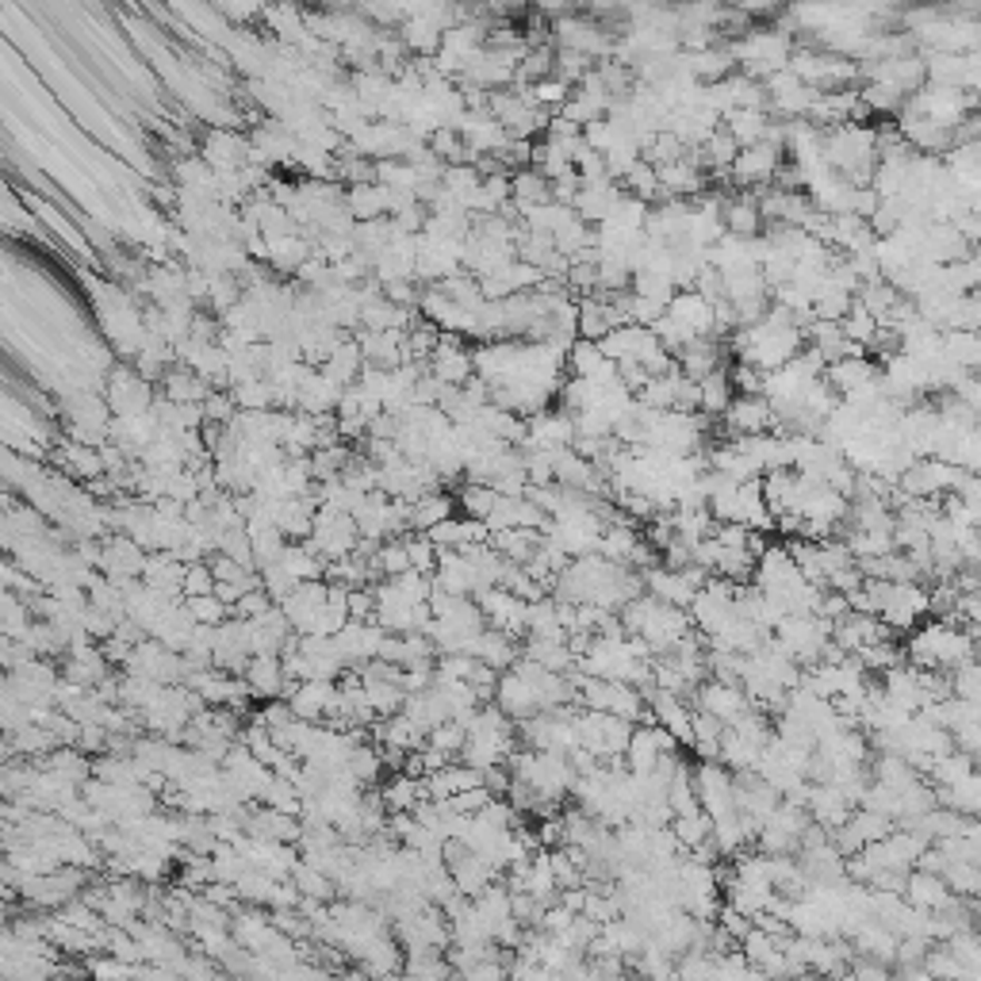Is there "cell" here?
Here are the masks:
<instances>
[{
  "instance_id": "6da1fadb",
  "label": "cell",
  "mask_w": 981,
  "mask_h": 981,
  "mask_svg": "<svg viewBox=\"0 0 981 981\" xmlns=\"http://www.w3.org/2000/svg\"><path fill=\"white\" fill-rule=\"evenodd\" d=\"M621 625L629 637H645L656 656L671 653L679 640L694 632V618L683 606H671L656 595H637L621 606Z\"/></svg>"
},
{
  "instance_id": "7a4b0ae2",
  "label": "cell",
  "mask_w": 981,
  "mask_h": 981,
  "mask_svg": "<svg viewBox=\"0 0 981 981\" xmlns=\"http://www.w3.org/2000/svg\"><path fill=\"white\" fill-rule=\"evenodd\" d=\"M824 161L836 173H844L851 185H871L879 169V127L866 124H840L824 131Z\"/></svg>"
},
{
  "instance_id": "3957f363",
  "label": "cell",
  "mask_w": 981,
  "mask_h": 981,
  "mask_svg": "<svg viewBox=\"0 0 981 981\" xmlns=\"http://www.w3.org/2000/svg\"><path fill=\"white\" fill-rule=\"evenodd\" d=\"M728 50H733L736 58V69H744V73L763 81V77L778 73V69H789V58H794L797 42L794 35L778 28V23H771V28L767 23H752L748 31L728 42Z\"/></svg>"
},
{
  "instance_id": "277c9868",
  "label": "cell",
  "mask_w": 981,
  "mask_h": 981,
  "mask_svg": "<svg viewBox=\"0 0 981 981\" xmlns=\"http://www.w3.org/2000/svg\"><path fill=\"white\" fill-rule=\"evenodd\" d=\"M905 656L913 659L916 667H928V671H951V667H962L974 656V640H970V632H962L959 625L951 621H928L920 625V629H913Z\"/></svg>"
},
{
  "instance_id": "5b68a950",
  "label": "cell",
  "mask_w": 981,
  "mask_h": 981,
  "mask_svg": "<svg viewBox=\"0 0 981 981\" xmlns=\"http://www.w3.org/2000/svg\"><path fill=\"white\" fill-rule=\"evenodd\" d=\"M576 728H579V744L587 752H595L602 763H618L625 759V748H629L632 736V720H625L618 714H606V709H576Z\"/></svg>"
},
{
  "instance_id": "8992f818",
  "label": "cell",
  "mask_w": 981,
  "mask_h": 981,
  "mask_svg": "<svg viewBox=\"0 0 981 981\" xmlns=\"http://www.w3.org/2000/svg\"><path fill=\"white\" fill-rule=\"evenodd\" d=\"M104 399H108L111 414H143L154 406V384L143 376V372L135 369V364H119V369L108 372V380H104Z\"/></svg>"
},
{
  "instance_id": "52a82bcc",
  "label": "cell",
  "mask_w": 981,
  "mask_h": 981,
  "mask_svg": "<svg viewBox=\"0 0 981 981\" xmlns=\"http://www.w3.org/2000/svg\"><path fill=\"white\" fill-rule=\"evenodd\" d=\"M311 541H315V549L323 552L326 560H342V557H350V552L357 549L361 526H357V518L345 514V510L318 507L315 529H311Z\"/></svg>"
},
{
  "instance_id": "ba28073f",
  "label": "cell",
  "mask_w": 981,
  "mask_h": 981,
  "mask_svg": "<svg viewBox=\"0 0 981 981\" xmlns=\"http://www.w3.org/2000/svg\"><path fill=\"white\" fill-rule=\"evenodd\" d=\"M671 752H679V740H675L664 725H656L653 720V725L632 728L629 748H625V767H629L632 775H656L664 755H671Z\"/></svg>"
},
{
  "instance_id": "9c48e42d",
  "label": "cell",
  "mask_w": 981,
  "mask_h": 981,
  "mask_svg": "<svg viewBox=\"0 0 981 981\" xmlns=\"http://www.w3.org/2000/svg\"><path fill=\"white\" fill-rule=\"evenodd\" d=\"M472 598L480 602L488 625H494V629H507V632H514V637L526 640V625H529V602H526V598H518L514 590H507V587H483V590H475Z\"/></svg>"
},
{
  "instance_id": "30bf717a",
  "label": "cell",
  "mask_w": 981,
  "mask_h": 981,
  "mask_svg": "<svg viewBox=\"0 0 981 981\" xmlns=\"http://www.w3.org/2000/svg\"><path fill=\"white\" fill-rule=\"evenodd\" d=\"M698 709H706V714L720 717L725 725H733V720H740L748 709H755V702L748 698V690L740 687V683H725V679H702L698 683Z\"/></svg>"
},
{
  "instance_id": "8fae6325",
  "label": "cell",
  "mask_w": 981,
  "mask_h": 981,
  "mask_svg": "<svg viewBox=\"0 0 981 981\" xmlns=\"http://www.w3.org/2000/svg\"><path fill=\"white\" fill-rule=\"evenodd\" d=\"M728 438H748V433H767L775 430V406L767 395H740L728 403V411L720 414Z\"/></svg>"
},
{
  "instance_id": "7c38bea8",
  "label": "cell",
  "mask_w": 981,
  "mask_h": 981,
  "mask_svg": "<svg viewBox=\"0 0 981 981\" xmlns=\"http://www.w3.org/2000/svg\"><path fill=\"white\" fill-rule=\"evenodd\" d=\"M430 372L441 380V384H468L475 376V357L472 345H464L460 334H441L438 350L430 357Z\"/></svg>"
},
{
  "instance_id": "4fadbf2b",
  "label": "cell",
  "mask_w": 981,
  "mask_h": 981,
  "mask_svg": "<svg viewBox=\"0 0 981 981\" xmlns=\"http://www.w3.org/2000/svg\"><path fill=\"white\" fill-rule=\"evenodd\" d=\"M199 154H204L215 173L242 169L249 161V135L234 131V127H212V131H204Z\"/></svg>"
},
{
  "instance_id": "5bb4252c",
  "label": "cell",
  "mask_w": 981,
  "mask_h": 981,
  "mask_svg": "<svg viewBox=\"0 0 981 981\" xmlns=\"http://www.w3.org/2000/svg\"><path fill=\"white\" fill-rule=\"evenodd\" d=\"M326 602H330V583H323V579H303V583L281 602V610H284V618L292 621L295 632H311Z\"/></svg>"
},
{
  "instance_id": "9a60e30c",
  "label": "cell",
  "mask_w": 981,
  "mask_h": 981,
  "mask_svg": "<svg viewBox=\"0 0 981 981\" xmlns=\"http://www.w3.org/2000/svg\"><path fill=\"white\" fill-rule=\"evenodd\" d=\"M146 557H150V552H146L131 533H108L104 537V568L100 571L111 579H143Z\"/></svg>"
},
{
  "instance_id": "2e32d148",
  "label": "cell",
  "mask_w": 981,
  "mask_h": 981,
  "mask_svg": "<svg viewBox=\"0 0 981 981\" xmlns=\"http://www.w3.org/2000/svg\"><path fill=\"white\" fill-rule=\"evenodd\" d=\"M905 901L913 909H920V913H948V909H954V890L943 874L920 866V871H909Z\"/></svg>"
},
{
  "instance_id": "e0dca14e",
  "label": "cell",
  "mask_w": 981,
  "mask_h": 981,
  "mask_svg": "<svg viewBox=\"0 0 981 981\" xmlns=\"http://www.w3.org/2000/svg\"><path fill=\"white\" fill-rule=\"evenodd\" d=\"M480 664L494 667V671H510V667L522 659V637H514V632L507 629H494V625H488V629L480 632V637L472 640V648H468Z\"/></svg>"
},
{
  "instance_id": "ac0fdd59",
  "label": "cell",
  "mask_w": 981,
  "mask_h": 981,
  "mask_svg": "<svg viewBox=\"0 0 981 981\" xmlns=\"http://www.w3.org/2000/svg\"><path fill=\"white\" fill-rule=\"evenodd\" d=\"M879 376H882V372H879V361L866 357V353H847V357L832 361L828 369H824V380H828V384L836 388L840 399L855 395L859 388L874 384V380H879Z\"/></svg>"
},
{
  "instance_id": "d6986e66",
  "label": "cell",
  "mask_w": 981,
  "mask_h": 981,
  "mask_svg": "<svg viewBox=\"0 0 981 981\" xmlns=\"http://www.w3.org/2000/svg\"><path fill=\"white\" fill-rule=\"evenodd\" d=\"M545 526H549V514H545L529 494H514V499L502 494L499 507H494L488 518L491 533H499V529H545Z\"/></svg>"
},
{
  "instance_id": "ffe728a7",
  "label": "cell",
  "mask_w": 981,
  "mask_h": 981,
  "mask_svg": "<svg viewBox=\"0 0 981 981\" xmlns=\"http://www.w3.org/2000/svg\"><path fill=\"white\" fill-rule=\"evenodd\" d=\"M337 698V679H303L300 687H295L288 698L292 714L303 717V720H326L330 706H334Z\"/></svg>"
},
{
  "instance_id": "44dd1931",
  "label": "cell",
  "mask_w": 981,
  "mask_h": 981,
  "mask_svg": "<svg viewBox=\"0 0 981 981\" xmlns=\"http://www.w3.org/2000/svg\"><path fill=\"white\" fill-rule=\"evenodd\" d=\"M430 541L438 545V549H468V545L491 541V529H488V522H480V518H468V514L457 518L453 514L430 529Z\"/></svg>"
},
{
  "instance_id": "7402d4cb",
  "label": "cell",
  "mask_w": 981,
  "mask_h": 981,
  "mask_svg": "<svg viewBox=\"0 0 981 981\" xmlns=\"http://www.w3.org/2000/svg\"><path fill=\"white\" fill-rule=\"evenodd\" d=\"M345 388L337 380H330L323 369H315L307 380L300 384V406L295 411L307 414H337V403H342Z\"/></svg>"
},
{
  "instance_id": "603a6c76",
  "label": "cell",
  "mask_w": 981,
  "mask_h": 981,
  "mask_svg": "<svg viewBox=\"0 0 981 981\" xmlns=\"http://www.w3.org/2000/svg\"><path fill=\"white\" fill-rule=\"evenodd\" d=\"M472 786H483V771H475L472 763H449V767L433 771L430 778H425V794L438 797V802H449V797L464 794V789Z\"/></svg>"
},
{
  "instance_id": "cb8c5ba5",
  "label": "cell",
  "mask_w": 981,
  "mask_h": 981,
  "mask_svg": "<svg viewBox=\"0 0 981 981\" xmlns=\"http://www.w3.org/2000/svg\"><path fill=\"white\" fill-rule=\"evenodd\" d=\"M246 679L254 687V698H284V683H288V671H284V659L273 653H257L246 667Z\"/></svg>"
},
{
  "instance_id": "d4e9b609",
  "label": "cell",
  "mask_w": 981,
  "mask_h": 981,
  "mask_svg": "<svg viewBox=\"0 0 981 981\" xmlns=\"http://www.w3.org/2000/svg\"><path fill=\"white\" fill-rule=\"evenodd\" d=\"M720 127H725L740 146H755V143H763V138H771L775 116H771L767 108H733L725 119H720Z\"/></svg>"
},
{
  "instance_id": "484cf974",
  "label": "cell",
  "mask_w": 981,
  "mask_h": 981,
  "mask_svg": "<svg viewBox=\"0 0 981 981\" xmlns=\"http://www.w3.org/2000/svg\"><path fill=\"white\" fill-rule=\"evenodd\" d=\"M403 714L414 720V725L422 728V733H430V728H438L441 720H449L453 717V709H449V702H445V694L438 690V683H433V687H425V690H414V694H406V706H403Z\"/></svg>"
},
{
  "instance_id": "4316f807",
  "label": "cell",
  "mask_w": 981,
  "mask_h": 981,
  "mask_svg": "<svg viewBox=\"0 0 981 981\" xmlns=\"http://www.w3.org/2000/svg\"><path fill=\"white\" fill-rule=\"evenodd\" d=\"M675 357H679L683 376L702 380V376H709V372L725 364V350H720V345H717V337H694V342L683 345V350L675 353Z\"/></svg>"
},
{
  "instance_id": "83f0119b",
  "label": "cell",
  "mask_w": 981,
  "mask_h": 981,
  "mask_svg": "<svg viewBox=\"0 0 981 981\" xmlns=\"http://www.w3.org/2000/svg\"><path fill=\"white\" fill-rule=\"evenodd\" d=\"M364 364H369V357H364L361 342H357V337H345V342L326 357L323 372L330 380H337L342 388H350V384H357V380H361Z\"/></svg>"
},
{
  "instance_id": "f1b7e54d",
  "label": "cell",
  "mask_w": 981,
  "mask_h": 981,
  "mask_svg": "<svg viewBox=\"0 0 981 981\" xmlns=\"http://www.w3.org/2000/svg\"><path fill=\"white\" fill-rule=\"evenodd\" d=\"M453 510H457V494L425 491L422 499L411 502V533H430L438 522L453 518Z\"/></svg>"
},
{
  "instance_id": "f546056e",
  "label": "cell",
  "mask_w": 981,
  "mask_h": 981,
  "mask_svg": "<svg viewBox=\"0 0 981 981\" xmlns=\"http://www.w3.org/2000/svg\"><path fill=\"white\" fill-rule=\"evenodd\" d=\"M698 388H702V414H709V419H720V414L728 411V403L736 399L733 372H728L725 364L709 372V376H702Z\"/></svg>"
},
{
  "instance_id": "4dcf8cb0",
  "label": "cell",
  "mask_w": 981,
  "mask_h": 981,
  "mask_svg": "<svg viewBox=\"0 0 981 981\" xmlns=\"http://www.w3.org/2000/svg\"><path fill=\"white\" fill-rule=\"evenodd\" d=\"M491 545L507 560L526 563L545 545V529H499V533H491Z\"/></svg>"
},
{
  "instance_id": "1f68e13d",
  "label": "cell",
  "mask_w": 981,
  "mask_h": 981,
  "mask_svg": "<svg viewBox=\"0 0 981 981\" xmlns=\"http://www.w3.org/2000/svg\"><path fill=\"white\" fill-rule=\"evenodd\" d=\"M618 185H621L629 196L645 199V204H659V199H667L664 185H659V169H656V165L648 161V158H640L637 165H632V169L625 173Z\"/></svg>"
},
{
  "instance_id": "d6a6232c",
  "label": "cell",
  "mask_w": 981,
  "mask_h": 981,
  "mask_svg": "<svg viewBox=\"0 0 981 981\" xmlns=\"http://www.w3.org/2000/svg\"><path fill=\"white\" fill-rule=\"evenodd\" d=\"M499 499L502 494L491 488V483H472V480H464L457 488V510L460 514H468V518H480V522H488L491 518V510L499 507Z\"/></svg>"
},
{
  "instance_id": "836d02e7",
  "label": "cell",
  "mask_w": 981,
  "mask_h": 981,
  "mask_svg": "<svg viewBox=\"0 0 981 981\" xmlns=\"http://www.w3.org/2000/svg\"><path fill=\"white\" fill-rule=\"evenodd\" d=\"M863 104L866 108H871V116L879 119V116H897L901 108H905V100H909V92L905 89H897V85H890V81H863Z\"/></svg>"
},
{
  "instance_id": "e575fe53",
  "label": "cell",
  "mask_w": 981,
  "mask_h": 981,
  "mask_svg": "<svg viewBox=\"0 0 981 981\" xmlns=\"http://www.w3.org/2000/svg\"><path fill=\"white\" fill-rule=\"evenodd\" d=\"M840 326H844V334L851 337V342L855 345H871L874 342V334H879V330L885 326L879 315H874L871 307H863V303H859V295H855V303H851V311L844 318H840Z\"/></svg>"
},
{
  "instance_id": "d590c367",
  "label": "cell",
  "mask_w": 981,
  "mask_h": 981,
  "mask_svg": "<svg viewBox=\"0 0 981 981\" xmlns=\"http://www.w3.org/2000/svg\"><path fill=\"white\" fill-rule=\"evenodd\" d=\"M552 199V180L545 177L541 169H533V165H526V169L514 173V204L526 207V204H549Z\"/></svg>"
},
{
  "instance_id": "8d00e7d4",
  "label": "cell",
  "mask_w": 981,
  "mask_h": 981,
  "mask_svg": "<svg viewBox=\"0 0 981 981\" xmlns=\"http://www.w3.org/2000/svg\"><path fill=\"white\" fill-rule=\"evenodd\" d=\"M292 882L300 885V893H303V897H315V901H334L337 893H342V890H337V882L330 879V874H323V871H318V866H311L307 859H303V863L295 866Z\"/></svg>"
},
{
  "instance_id": "74e56055",
  "label": "cell",
  "mask_w": 981,
  "mask_h": 981,
  "mask_svg": "<svg viewBox=\"0 0 981 981\" xmlns=\"http://www.w3.org/2000/svg\"><path fill=\"white\" fill-rule=\"evenodd\" d=\"M364 690H369V702H372V709H376L380 717H395V714H403V706H406V690L399 687V683H388V679H364Z\"/></svg>"
},
{
  "instance_id": "f35d334b",
  "label": "cell",
  "mask_w": 981,
  "mask_h": 981,
  "mask_svg": "<svg viewBox=\"0 0 981 981\" xmlns=\"http://www.w3.org/2000/svg\"><path fill=\"white\" fill-rule=\"evenodd\" d=\"M345 767H350L353 775L361 778V786H376V783H380V775H384V771H388V767H384V755H380V748H369V744H357Z\"/></svg>"
},
{
  "instance_id": "ab89813d",
  "label": "cell",
  "mask_w": 981,
  "mask_h": 981,
  "mask_svg": "<svg viewBox=\"0 0 981 981\" xmlns=\"http://www.w3.org/2000/svg\"><path fill=\"white\" fill-rule=\"evenodd\" d=\"M376 568L380 576H399V571H411V552H406V537H388V541H380V552H376Z\"/></svg>"
},
{
  "instance_id": "60d3db41",
  "label": "cell",
  "mask_w": 981,
  "mask_h": 981,
  "mask_svg": "<svg viewBox=\"0 0 981 981\" xmlns=\"http://www.w3.org/2000/svg\"><path fill=\"white\" fill-rule=\"evenodd\" d=\"M403 537H406V552H411V568L422 571V576H433L441 549L430 541V533H403Z\"/></svg>"
},
{
  "instance_id": "b9f144b4",
  "label": "cell",
  "mask_w": 981,
  "mask_h": 981,
  "mask_svg": "<svg viewBox=\"0 0 981 981\" xmlns=\"http://www.w3.org/2000/svg\"><path fill=\"white\" fill-rule=\"evenodd\" d=\"M430 744L445 755H453V759H460V752H464V744H468V728L460 725L457 717H449V720H441L438 728H430Z\"/></svg>"
},
{
  "instance_id": "7bdbcfd3",
  "label": "cell",
  "mask_w": 981,
  "mask_h": 981,
  "mask_svg": "<svg viewBox=\"0 0 981 981\" xmlns=\"http://www.w3.org/2000/svg\"><path fill=\"white\" fill-rule=\"evenodd\" d=\"M185 602L199 625H223L230 618V606L223 602L219 595H196V598H185Z\"/></svg>"
},
{
  "instance_id": "ee69618b",
  "label": "cell",
  "mask_w": 981,
  "mask_h": 981,
  "mask_svg": "<svg viewBox=\"0 0 981 981\" xmlns=\"http://www.w3.org/2000/svg\"><path fill=\"white\" fill-rule=\"evenodd\" d=\"M433 667H438V679H472L480 659L472 653H441Z\"/></svg>"
},
{
  "instance_id": "f6af8a7d",
  "label": "cell",
  "mask_w": 981,
  "mask_h": 981,
  "mask_svg": "<svg viewBox=\"0 0 981 981\" xmlns=\"http://www.w3.org/2000/svg\"><path fill=\"white\" fill-rule=\"evenodd\" d=\"M215 583H219V579H215L212 563H207V560H193V563H188V571H185V598L215 595Z\"/></svg>"
},
{
  "instance_id": "bcb514c9",
  "label": "cell",
  "mask_w": 981,
  "mask_h": 981,
  "mask_svg": "<svg viewBox=\"0 0 981 981\" xmlns=\"http://www.w3.org/2000/svg\"><path fill=\"white\" fill-rule=\"evenodd\" d=\"M273 595H268L265 587H254V590H246V595L238 598V602L230 606V614L234 618H246V621H254V618H262L265 610H273Z\"/></svg>"
},
{
  "instance_id": "7dc6e473",
  "label": "cell",
  "mask_w": 981,
  "mask_h": 981,
  "mask_svg": "<svg viewBox=\"0 0 981 981\" xmlns=\"http://www.w3.org/2000/svg\"><path fill=\"white\" fill-rule=\"evenodd\" d=\"M372 614H376V587H350V618L372 621Z\"/></svg>"
}]
</instances>
